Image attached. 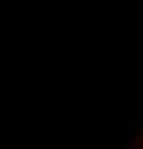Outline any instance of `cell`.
Masks as SVG:
<instances>
[{"mask_svg":"<svg viewBox=\"0 0 143 149\" xmlns=\"http://www.w3.org/2000/svg\"><path fill=\"white\" fill-rule=\"evenodd\" d=\"M109 126H115V129L123 126V123H120V115H112V118H109Z\"/></svg>","mask_w":143,"mask_h":149,"instance_id":"6da1fadb","label":"cell"},{"mask_svg":"<svg viewBox=\"0 0 143 149\" xmlns=\"http://www.w3.org/2000/svg\"><path fill=\"white\" fill-rule=\"evenodd\" d=\"M37 112H40V103H37V100H35V103H29V115H37Z\"/></svg>","mask_w":143,"mask_h":149,"instance_id":"7a4b0ae2","label":"cell"}]
</instances>
